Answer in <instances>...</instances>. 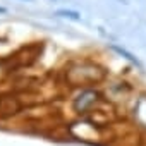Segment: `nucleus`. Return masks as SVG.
Here are the masks:
<instances>
[]
</instances>
